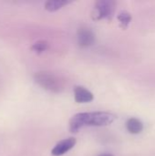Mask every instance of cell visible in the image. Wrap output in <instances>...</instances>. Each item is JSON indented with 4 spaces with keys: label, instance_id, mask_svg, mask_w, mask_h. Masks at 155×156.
Returning a JSON list of instances; mask_svg holds the SVG:
<instances>
[{
    "label": "cell",
    "instance_id": "9c48e42d",
    "mask_svg": "<svg viewBox=\"0 0 155 156\" xmlns=\"http://www.w3.org/2000/svg\"><path fill=\"white\" fill-rule=\"evenodd\" d=\"M119 22H120V27L123 29H126L129 26V24L132 21V16L129 12L127 11H122L119 13L117 16Z\"/></svg>",
    "mask_w": 155,
    "mask_h": 156
},
{
    "label": "cell",
    "instance_id": "8fae6325",
    "mask_svg": "<svg viewBox=\"0 0 155 156\" xmlns=\"http://www.w3.org/2000/svg\"><path fill=\"white\" fill-rule=\"evenodd\" d=\"M100 156H113L112 154H101V155Z\"/></svg>",
    "mask_w": 155,
    "mask_h": 156
},
{
    "label": "cell",
    "instance_id": "7a4b0ae2",
    "mask_svg": "<svg viewBox=\"0 0 155 156\" xmlns=\"http://www.w3.org/2000/svg\"><path fill=\"white\" fill-rule=\"evenodd\" d=\"M34 80L41 88L53 93H59L64 89L63 80L51 72H37L34 76Z\"/></svg>",
    "mask_w": 155,
    "mask_h": 156
},
{
    "label": "cell",
    "instance_id": "52a82bcc",
    "mask_svg": "<svg viewBox=\"0 0 155 156\" xmlns=\"http://www.w3.org/2000/svg\"><path fill=\"white\" fill-rule=\"evenodd\" d=\"M126 128L130 133L139 134L143 130V124L137 118H130L126 122Z\"/></svg>",
    "mask_w": 155,
    "mask_h": 156
},
{
    "label": "cell",
    "instance_id": "277c9868",
    "mask_svg": "<svg viewBox=\"0 0 155 156\" xmlns=\"http://www.w3.org/2000/svg\"><path fill=\"white\" fill-rule=\"evenodd\" d=\"M95 34L88 27H81L78 30V43L81 48H88L94 44Z\"/></svg>",
    "mask_w": 155,
    "mask_h": 156
},
{
    "label": "cell",
    "instance_id": "30bf717a",
    "mask_svg": "<svg viewBox=\"0 0 155 156\" xmlns=\"http://www.w3.org/2000/svg\"><path fill=\"white\" fill-rule=\"evenodd\" d=\"M48 42L46 41V40H38L37 42H35L32 47H31V49L37 53V54H41L43 53L44 51H46L48 48Z\"/></svg>",
    "mask_w": 155,
    "mask_h": 156
},
{
    "label": "cell",
    "instance_id": "5b68a950",
    "mask_svg": "<svg viewBox=\"0 0 155 156\" xmlns=\"http://www.w3.org/2000/svg\"><path fill=\"white\" fill-rule=\"evenodd\" d=\"M76 143H77L76 139L72 137L62 140L55 145V147L51 151V154L54 156L63 155L69 151H70L76 145Z\"/></svg>",
    "mask_w": 155,
    "mask_h": 156
},
{
    "label": "cell",
    "instance_id": "6da1fadb",
    "mask_svg": "<svg viewBox=\"0 0 155 156\" xmlns=\"http://www.w3.org/2000/svg\"><path fill=\"white\" fill-rule=\"evenodd\" d=\"M115 119L116 115L106 112L78 113L69 121V130L71 133H77L85 126H106L112 123Z\"/></svg>",
    "mask_w": 155,
    "mask_h": 156
},
{
    "label": "cell",
    "instance_id": "8992f818",
    "mask_svg": "<svg viewBox=\"0 0 155 156\" xmlns=\"http://www.w3.org/2000/svg\"><path fill=\"white\" fill-rule=\"evenodd\" d=\"M74 98L78 103H87L93 101L94 96L92 92L82 86H76L74 88Z\"/></svg>",
    "mask_w": 155,
    "mask_h": 156
},
{
    "label": "cell",
    "instance_id": "3957f363",
    "mask_svg": "<svg viewBox=\"0 0 155 156\" xmlns=\"http://www.w3.org/2000/svg\"><path fill=\"white\" fill-rule=\"evenodd\" d=\"M115 10V3L110 0H100L95 3L93 18L96 20L111 19Z\"/></svg>",
    "mask_w": 155,
    "mask_h": 156
},
{
    "label": "cell",
    "instance_id": "ba28073f",
    "mask_svg": "<svg viewBox=\"0 0 155 156\" xmlns=\"http://www.w3.org/2000/svg\"><path fill=\"white\" fill-rule=\"evenodd\" d=\"M69 3L71 2L66 0H50L45 4V9L48 12H55L62 8L64 5H69Z\"/></svg>",
    "mask_w": 155,
    "mask_h": 156
}]
</instances>
